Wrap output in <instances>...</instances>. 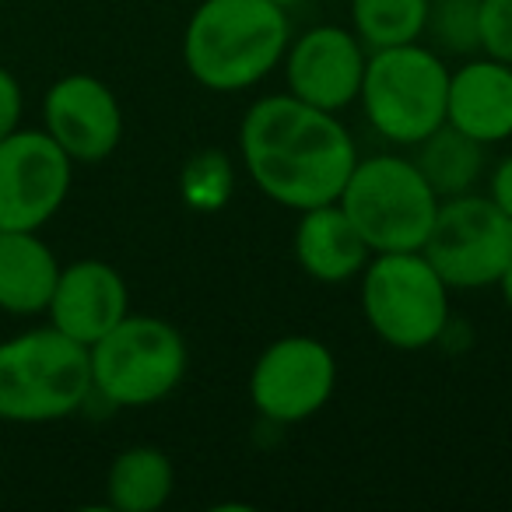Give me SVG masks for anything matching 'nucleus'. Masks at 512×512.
<instances>
[{
    "mask_svg": "<svg viewBox=\"0 0 512 512\" xmlns=\"http://www.w3.org/2000/svg\"><path fill=\"white\" fill-rule=\"evenodd\" d=\"M239 158L253 186L288 211L334 204L358 162L351 130L320 106L285 95H264L246 109Z\"/></svg>",
    "mask_w": 512,
    "mask_h": 512,
    "instance_id": "obj_1",
    "label": "nucleus"
},
{
    "mask_svg": "<svg viewBox=\"0 0 512 512\" xmlns=\"http://www.w3.org/2000/svg\"><path fill=\"white\" fill-rule=\"evenodd\" d=\"M288 43V11L271 0H200L183 32V64L200 88L232 95L271 78Z\"/></svg>",
    "mask_w": 512,
    "mask_h": 512,
    "instance_id": "obj_2",
    "label": "nucleus"
},
{
    "mask_svg": "<svg viewBox=\"0 0 512 512\" xmlns=\"http://www.w3.org/2000/svg\"><path fill=\"white\" fill-rule=\"evenodd\" d=\"M92 397L88 348L36 327L0 341V421L46 425L78 414Z\"/></svg>",
    "mask_w": 512,
    "mask_h": 512,
    "instance_id": "obj_3",
    "label": "nucleus"
},
{
    "mask_svg": "<svg viewBox=\"0 0 512 512\" xmlns=\"http://www.w3.org/2000/svg\"><path fill=\"white\" fill-rule=\"evenodd\" d=\"M358 102H362L369 127L383 141L414 148L446 123V60L425 43L369 50Z\"/></svg>",
    "mask_w": 512,
    "mask_h": 512,
    "instance_id": "obj_4",
    "label": "nucleus"
},
{
    "mask_svg": "<svg viewBox=\"0 0 512 512\" xmlns=\"http://www.w3.org/2000/svg\"><path fill=\"white\" fill-rule=\"evenodd\" d=\"M337 204L358 228L372 253L421 249L439 214V193L428 186L414 158H358Z\"/></svg>",
    "mask_w": 512,
    "mask_h": 512,
    "instance_id": "obj_5",
    "label": "nucleus"
},
{
    "mask_svg": "<svg viewBox=\"0 0 512 512\" xmlns=\"http://www.w3.org/2000/svg\"><path fill=\"white\" fill-rule=\"evenodd\" d=\"M186 341L162 316L127 313L88 348L92 393L113 407H151L186 376Z\"/></svg>",
    "mask_w": 512,
    "mask_h": 512,
    "instance_id": "obj_6",
    "label": "nucleus"
},
{
    "mask_svg": "<svg viewBox=\"0 0 512 512\" xmlns=\"http://www.w3.org/2000/svg\"><path fill=\"white\" fill-rule=\"evenodd\" d=\"M362 313L383 344L425 351L449 327V285L421 249L372 253L362 271Z\"/></svg>",
    "mask_w": 512,
    "mask_h": 512,
    "instance_id": "obj_7",
    "label": "nucleus"
},
{
    "mask_svg": "<svg viewBox=\"0 0 512 512\" xmlns=\"http://www.w3.org/2000/svg\"><path fill=\"white\" fill-rule=\"evenodd\" d=\"M421 253L439 271L449 292L498 285L512 260V218L481 193L439 200V214Z\"/></svg>",
    "mask_w": 512,
    "mask_h": 512,
    "instance_id": "obj_8",
    "label": "nucleus"
},
{
    "mask_svg": "<svg viewBox=\"0 0 512 512\" xmlns=\"http://www.w3.org/2000/svg\"><path fill=\"white\" fill-rule=\"evenodd\" d=\"M337 358L320 337L288 334L267 344L249 372V400L274 425H299L330 404Z\"/></svg>",
    "mask_w": 512,
    "mask_h": 512,
    "instance_id": "obj_9",
    "label": "nucleus"
},
{
    "mask_svg": "<svg viewBox=\"0 0 512 512\" xmlns=\"http://www.w3.org/2000/svg\"><path fill=\"white\" fill-rule=\"evenodd\" d=\"M74 162L46 130L0 141V232H39L67 204Z\"/></svg>",
    "mask_w": 512,
    "mask_h": 512,
    "instance_id": "obj_10",
    "label": "nucleus"
},
{
    "mask_svg": "<svg viewBox=\"0 0 512 512\" xmlns=\"http://www.w3.org/2000/svg\"><path fill=\"white\" fill-rule=\"evenodd\" d=\"M43 130L74 165L106 162L123 141L120 99L95 74H67L46 88Z\"/></svg>",
    "mask_w": 512,
    "mask_h": 512,
    "instance_id": "obj_11",
    "label": "nucleus"
},
{
    "mask_svg": "<svg viewBox=\"0 0 512 512\" xmlns=\"http://www.w3.org/2000/svg\"><path fill=\"white\" fill-rule=\"evenodd\" d=\"M369 50L355 36V29L344 25H316L302 32L285 53V81L295 99L320 106L327 113H341L351 102H358L365 78Z\"/></svg>",
    "mask_w": 512,
    "mask_h": 512,
    "instance_id": "obj_12",
    "label": "nucleus"
},
{
    "mask_svg": "<svg viewBox=\"0 0 512 512\" xmlns=\"http://www.w3.org/2000/svg\"><path fill=\"white\" fill-rule=\"evenodd\" d=\"M130 313V292L123 274L106 260H74L60 267L57 288L50 295V327L67 334L71 341L92 348L99 337H106L123 316Z\"/></svg>",
    "mask_w": 512,
    "mask_h": 512,
    "instance_id": "obj_13",
    "label": "nucleus"
},
{
    "mask_svg": "<svg viewBox=\"0 0 512 512\" xmlns=\"http://www.w3.org/2000/svg\"><path fill=\"white\" fill-rule=\"evenodd\" d=\"M446 123L467 137L502 144L512 137V64L491 57H470L449 71Z\"/></svg>",
    "mask_w": 512,
    "mask_h": 512,
    "instance_id": "obj_14",
    "label": "nucleus"
},
{
    "mask_svg": "<svg viewBox=\"0 0 512 512\" xmlns=\"http://www.w3.org/2000/svg\"><path fill=\"white\" fill-rule=\"evenodd\" d=\"M299 225H295V260L299 267L320 285H344V281L358 278L365 264L372 260V249L351 225L344 207L320 204L299 211Z\"/></svg>",
    "mask_w": 512,
    "mask_h": 512,
    "instance_id": "obj_15",
    "label": "nucleus"
},
{
    "mask_svg": "<svg viewBox=\"0 0 512 512\" xmlns=\"http://www.w3.org/2000/svg\"><path fill=\"white\" fill-rule=\"evenodd\" d=\"M60 267L39 232H0V309L11 316L46 313Z\"/></svg>",
    "mask_w": 512,
    "mask_h": 512,
    "instance_id": "obj_16",
    "label": "nucleus"
},
{
    "mask_svg": "<svg viewBox=\"0 0 512 512\" xmlns=\"http://www.w3.org/2000/svg\"><path fill=\"white\" fill-rule=\"evenodd\" d=\"M176 467L158 446H130L116 453L106 474V502L120 512H155L172 498Z\"/></svg>",
    "mask_w": 512,
    "mask_h": 512,
    "instance_id": "obj_17",
    "label": "nucleus"
},
{
    "mask_svg": "<svg viewBox=\"0 0 512 512\" xmlns=\"http://www.w3.org/2000/svg\"><path fill=\"white\" fill-rule=\"evenodd\" d=\"M414 165L428 179L439 200L474 193V186L484 176V144L467 137L463 130L442 123L435 134H428L421 144H414Z\"/></svg>",
    "mask_w": 512,
    "mask_h": 512,
    "instance_id": "obj_18",
    "label": "nucleus"
},
{
    "mask_svg": "<svg viewBox=\"0 0 512 512\" xmlns=\"http://www.w3.org/2000/svg\"><path fill=\"white\" fill-rule=\"evenodd\" d=\"M432 0H351V29L365 50L421 43Z\"/></svg>",
    "mask_w": 512,
    "mask_h": 512,
    "instance_id": "obj_19",
    "label": "nucleus"
},
{
    "mask_svg": "<svg viewBox=\"0 0 512 512\" xmlns=\"http://www.w3.org/2000/svg\"><path fill=\"white\" fill-rule=\"evenodd\" d=\"M232 162H228L225 151H200L190 162L183 165V176H179V193L193 211H218L232 197Z\"/></svg>",
    "mask_w": 512,
    "mask_h": 512,
    "instance_id": "obj_20",
    "label": "nucleus"
},
{
    "mask_svg": "<svg viewBox=\"0 0 512 512\" xmlns=\"http://www.w3.org/2000/svg\"><path fill=\"white\" fill-rule=\"evenodd\" d=\"M425 36H432V43L442 53H453V57H474V53H481L477 0H432Z\"/></svg>",
    "mask_w": 512,
    "mask_h": 512,
    "instance_id": "obj_21",
    "label": "nucleus"
},
{
    "mask_svg": "<svg viewBox=\"0 0 512 512\" xmlns=\"http://www.w3.org/2000/svg\"><path fill=\"white\" fill-rule=\"evenodd\" d=\"M477 36L484 57L512 64V0H477Z\"/></svg>",
    "mask_w": 512,
    "mask_h": 512,
    "instance_id": "obj_22",
    "label": "nucleus"
},
{
    "mask_svg": "<svg viewBox=\"0 0 512 512\" xmlns=\"http://www.w3.org/2000/svg\"><path fill=\"white\" fill-rule=\"evenodd\" d=\"M22 113H25L22 85H18L15 74L0 67V141L22 127Z\"/></svg>",
    "mask_w": 512,
    "mask_h": 512,
    "instance_id": "obj_23",
    "label": "nucleus"
},
{
    "mask_svg": "<svg viewBox=\"0 0 512 512\" xmlns=\"http://www.w3.org/2000/svg\"><path fill=\"white\" fill-rule=\"evenodd\" d=\"M488 197L502 207L505 214L512 218V155H505L502 162L491 169L488 176Z\"/></svg>",
    "mask_w": 512,
    "mask_h": 512,
    "instance_id": "obj_24",
    "label": "nucleus"
},
{
    "mask_svg": "<svg viewBox=\"0 0 512 512\" xmlns=\"http://www.w3.org/2000/svg\"><path fill=\"white\" fill-rule=\"evenodd\" d=\"M498 292H502V302L509 306V313H512V260L505 264L502 278H498Z\"/></svg>",
    "mask_w": 512,
    "mask_h": 512,
    "instance_id": "obj_25",
    "label": "nucleus"
},
{
    "mask_svg": "<svg viewBox=\"0 0 512 512\" xmlns=\"http://www.w3.org/2000/svg\"><path fill=\"white\" fill-rule=\"evenodd\" d=\"M271 4H278V8H295V4H302V0H271Z\"/></svg>",
    "mask_w": 512,
    "mask_h": 512,
    "instance_id": "obj_26",
    "label": "nucleus"
},
{
    "mask_svg": "<svg viewBox=\"0 0 512 512\" xmlns=\"http://www.w3.org/2000/svg\"><path fill=\"white\" fill-rule=\"evenodd\" d=\"M0 8H4V0H0Z\"/></svg>",
    "mask_w": 512,
    "mask_h": 512,
    "instance_id": "obj_27",
    "label": "nucleus"
}]
</instances>
